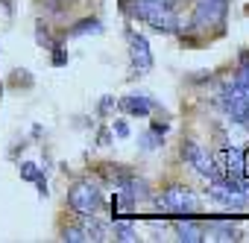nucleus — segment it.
Listing matches in <instances>:
<instances>
[{
    "mask_svg": "<svg viewBox=\"0 0 249 243\" xmlns=\"http://www.w3.org/2000/svg\"><path fill=\"white\" fill-rule=\"evenodd\" d=\"M129 15L153 27L156 33H173L179 27L176 0H132Z\"/></svg>",
    "mask_w": 249,
    "mask_h": 243,
    "instance_id": "f257e3e1",
    "label": "nucleus"
},
{
    "mask_svg": "<svg viewBox=\"0 0 249 243\" xmlns=\"http://www.w3.org/2000/svg\"><path fill=\"white\" fill-rule=\"evenodd\" d=\"M153 202L164 217H196L199 208H202L199 196L185 185H170L164 193H156Z\"/></svg>",
    "mask_w": 249,
    "mask_h": 243,
    "instance_id": "f03ea898",
    "label": "nucleus"
},
{
    "mask_svg": "<svg viewBox=\"0 0 249 243\" xmlns=\"http://www.w3.org/2000/svg\"><path fill=\"white\" fill-rule=\"evenodd\" d=\"M208 196L217 205L229 208V211H240V208L249 205V185L243 179H223V176H217V179L208 182Z\"/></svg>",
    "mask_w": 249,
    "mask_h": 243,
    "instance_id": "7ed1b4c3",
    "label": "nucleus"
},
{
    "mask_svg": "<svg viewBox=\"0 0 249 243\" xmlns=\"http://www.w3.org/2000/svg\"><path fill=\"white\" fill-rule=\"evenodd\" d=\"M68 205L76 211V214H100L106 199H103V191L97 182L91 179H79L76 185H71L68 191Z\"/></svg>",
    "mask_w": 249,
    "mask_h": 243,
    "instance_id": "20e7f679",
    "label": "nucleus"
},
{
    "mask_svg": "<svg viewBox=\"0 0 249 243\" xmlns=\"http://www.w3.org/2000/svg\"><path fill=\"white\" fill-rule=\"evenodd\" d=\"M226 9H229V0H196L194 6V30H205V27H223L226 21Z\"/></svg>",
    "mask_w": 249,
    "mask_h": 243,
    "instance_id": "39448f33",
    "label": "nucleus"
},
{
    "mask_svg": "<svg viewBox=\"0 0 249 243\" xmlns=\"http://www.w3.org/2000/svg\"><path fill=\"white\" fill-rule=\"evenodd\" d=\"M182 161L188 167H194V173H199L202 179H217V167H214V158L208 156V150H202V144L196 141H185L182 144Z\"/></svg>",
    "mask_w": 249,
    "mask_h": 243,
    "instance_id": "423d86ee",
    "label": "nucleus"
},
{
    "mask_svg": "<svg viewBox=\"0 0 249 243\" xmlns=\"http://www.w3.org/2000/svg\"><path fill=\"white\" fill-rule=\"evenodd\" d=\"M214 158V167H217V176L223 179H243V150L240 147H220Z\"/></svg>",
    "mask_w": 249,
    "mask_h": 243,
    "instance_id": "0eeeda50",
    "label": "nucleus"
},
{
    "mask_svg": "<svg viewBox=\"0 0 249 243\" xmlns=\"http://www.w3.org/2000/svg\"><path fill=\"white\" fill-rule=\"evenodd\" d=\"M129 56H132V76H144L153 70V53L147 35L129 30Z\"/></svg>",
    "mask_w": 249,
    "mask_h": 243,
    "instance_id": "6e6552de",
    "label": "nucleus"
},
{
    "mask_svg": "<svg viewBox=\"0 0 249 243\" xmlns=\"http://www.w3.org/2000/svg\"><path fill=\"white\" fill-rule=\"evenodd\" d=\"M173 228L179 240L185 243H202L205 240V223L199 217H173Z\"/></svg>",
    "mask_w": 249,
    "mask_h": 243,
    "instance_id": "1a4fd4ad",
    "label": "nucleus"
},
{
    "mask_svg": "<svg viewBox=\"0 0 249 243\" xmlns=\"http://www.w3.org/2000/svg\"><path fill=\"white\" fill-rule=\"evenodd\" d=\"M205 240H240V228L229 217H211L205 223Z\"/></svg>",
    "mask_w": 249,
    "mask_h": 243,
    "instance_id": "9d476101",
    "label": "nucleus"
},
{
    "mask_svg": "<svg viewBox=\"0 0 249 243\" xmlns=\"http://www.w3.org/2000/svg\"><path fill=\"white\" fill-rule=\"evenodd\" d=\"M117 105L126 111V114H132V117H147V114H153L156 100H153L150 94H144V91H135V94H126Z\"/></svg>",
    "mask_w": 249,
    "mask_h": 243,
    "instance_id": "9b49d317",
    "label": "nucleus"
},
{
    "mask_svg": "<svg viewBox=\"0 0 249 243\" xmlns=\"http://www.w3.org/2000/svg\"><path fill=\"white\" fill-rule=\"evenodd\" d=\"M79 228L88 234V240H108V231H111V226L100 223V220H97V214H82Z\"/></svg>",
    "mask_w": 249,
    "mask_h": 243,
    "instance_id": "f8f14e48",
    "label": "nucleus"
},
{
    "mask_svg": "<svg viewBox=\"0 0 249 243\" xmlns=\"http://www.w3.org/2000/svg\"><path fill=\"white\" fill-rule=\"evenodd\" d=\"M111 231H114V240H123V243L138 240V231H135L132 217H111Z\"/></svg>",
    "mask_w": 249,
    "mask_h": 243,
    "instance_id": "ddd939ff",
    "label": "nucleus"
},
{
    "mask_svg": "<svg viewBox=\"0 0 249 243\" xmlns=\"http://www.w3.org/2000/svg\"><path fill=\"white\" fill-rule=\"evenodd\" d=\"M18 173H21V179H27V182H36V185H38V193H41V196H47V179H44V170H41L38 164H33V161H24V164L18 167Z\"/></svg>",
    "mask_w": 249,
    "mask_h": 243,
    "instance_id": "4468645a",
    "label": "nucleus"
},
{
    "mask_svg": "<svg viewBox=\"0 0 249 243\" xmlns=\"http://www.w3.org/2000/svg\"><path fill=\"white\" fill-rule=\"evenodd\" d=\"M100 33H103V24H100L97 18H82V21H76V24L68 30L71 38H79V35H100Z\"/></svg>",
    "mask_w": 249,
    "mask_h": 243,
    "instance_id": "2eb2a0df",
    "label": "nucleus"
},
{
    "mask_svg": "<svg viewBox=\"0 0 249 243\" xmlns=\"http://www.w3.org/2000/svg\"><path fill=\"white\" fill-rule=\"evenodd\" d=\"M231 82L240 88V94H243L246 103H249V56H240V65H237V73H234Z\"/></svg>",
    "mask_w": 249,
    "mask_h": 243,
    "instance_id": "dca6fc26",
    "label": "nucleus"
},
{
    "mask_svg": "<svg viewBox=\"0 0 249 243\" xmlns=\"http://www.w3.org/2000/svg\"><path fill=\"white\" fill-rule=\"evenodd\" d=\"M62 240H68V243H85V240H88V234H85L79 226H68V228L62 231Z\"/></svg>",
    "mask_w": 249,
    "mask_h": 243,
    "instance_id": "f3484780",
    "label": "nucleus"
},
{
    "mask_svg": "<svg viewBox=\"0 0 249 243\" xmlns=\"http://www.w3.org/2000/svg\"><path fill=\"white\" fill-rule=\"evenodd\" d=\"M50 50H53V65H56V68H65V65H68V53H65V47H62L59 41H53Z\"/></svg>",
    "mask_w": 249,
    "mask_h": 243,
    "instance_id": "a211bd4d",
    "label": "nucleus"
},
{
    "mask_svg": "<svg viewBox=\"0 0 249 243\" xmlns=\"http://www.w3.org/2000/svg\"><path fill=\"white\" fill-rule=\"evenodd\" d=\"M161 138H164V135H159V132H153V129H150V132L144 135V150H156V147L161 144Z\"/></svg>",
    "mask_w": 249,
    "mask_h": 243,
    "instance_id": "6ab92c4d",
    "label": "nucleus"
},
{
    "mask_svg": "<svg viewBox=\"0 0 249 243\" xmlns=\"http://www.w3.org/2000/svg\"><path fill=\"white\" fill-rule=\"evenodd\" d=\"M111 132H114L117 138H129V126L123 123V120H114V126H111Z\"/></svg>",
    "mask_w": 249,
    "mask_h": 243,
    "instance_id": "aec40b11",
    "label": "nucleus"
},
{
    "mask_svg": "<svg viewBox=\"0 0 249 243\" xmlns=\"http://www.w3.org/2000/svg\"><path fill=\"white\" fill-rule=\"evenodd\" d=\"M36 38H38V44H47V47L53 44V38H50V33L44 30V24H38V33H36Z\"/></svg>",
    "mask_w": 249,
    "mask_h": 243,
    "instance_id": "412c9836",
    "label": "nucleus"
},
{
    "mask_svg": "<svg viewBox=\"0 0 249 243\" xmlns=\"http://www.w3.org/2000/svg\"><path fill=\"white\" fill-rule=\"evenodd\" d=\"M114 105H117V103H114V97H103V100H100V105H97V108H100V114H108V111H111V108H114Z\"/></svg>",
    "mask_w": 249,
    "mask_h": 243,
    "instance_id": "4be33fe9",
    "label": "nucleus"
},
{
    "mask_svg": "<svg viewBox=\"0 0 249 243\" xmlns=\"http://www.w3.org/2000/svg\"><path fill=\"white\" fill-rule=\"evenodd\" d=\"M243 182L249 185V150H243Z\"/></svg>",
    "mask_w": 249,
    "mask_h": 243,
    "instance_id": "5701e85b",
    "label": "nucleus"
},
{
    "mask_svg": "<svg viewBox=\"0 0 249 243\" xmlns=\"http://www.w3.org/2000/svg\"><path fill=\"white\" fill-rule=\"evenodd\" d=\"M108 138H111L108 132H100V138H97V141H100V147H106V144H108Z\"/></svg>",
    "mask_w": 249,
    "mask_h": 243,
    "instance_id": "b1692460",
    "label": "nucleus"
},
{
    "mask_svg": "<svg viewBox=\"0 0 249 243\" xmlns=\"http://www.w3.org/2000/svg\"><path fill=\"white\" fill-rule=\"evenodd\" d=\"M243 123H246V126H249V105H246V120H243Z\"/></svg>",
    "mask_w": 249,
    "mask_h": 243,
    "instance_id": "393cba45",
    "label": "nucleus"
}]
</instances>
